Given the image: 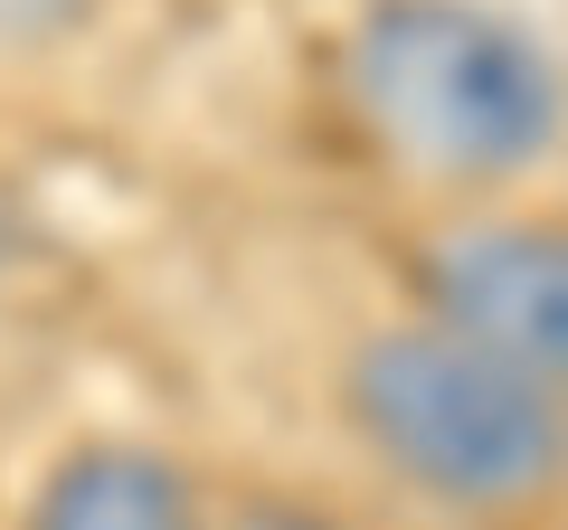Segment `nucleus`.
<instances>
[{"instance_id":"1","label":"nucleus","mask_w":568,"mask_h":530,"mask_svg":"<svg viewBox=\"0 0 568 530\" xmlns=\"http://www.w3.org/2000/svg\"><path fill=\"white\" fill-rule=\"evenodd\" d=\"M342 95L379 162L446 190H503L568 133L559 58L484 0H369L342 39Z\"/></svg>"},{"instance_id":"2","label":"nucleus","mask_w":568,"mask_h":530,"mask_svg":"<svg viewBox=\"0 0 568 530\" xmlns=\"http://www.w3.org/2000/svg\"><path fill=\"white\" fill-rule=\"evenodd\" d=\"M351 427L398 483L446 511H511L540 502L568 473V398L530 388L521 369L484 360L436 323L369 332L351 350Z\"/></svg>"},{"instance_id":"3","label":"nucleus","mask_w":568,"mask_h":530,"mask_svg":"<svg viewBox=\"0 0 568 530\" xmlns=\"http://www.w3.org/2000/svg\"><path fill=\"white\" fill-rule=\"evenodd\" d=\"M426 304H436V332L568 398V227L540 218L446 227L426 246Z\"/></svg>"},{"instance_id":"4","label":"nucleus","mask_w":568,"mask_h":530,"mask_svg":"<svg viewBox=\"0 0 568 530\" xmlns=\"http://www.w3.org/2000/svg\"><path fill=\"white\" fill-rule=\"evenodd\" d=\"M29 530H200L181 465L152 446H85L29 502Z\"/></svg>"},{"instance_id":"5","label":"nucleus","mask_w":568,"mask_h":530,"mask_svg":"<svg viewBox=\"0 0 568 530\" xmlns=\"http://www.w3.org/2000/svg\"><path fill=\"white\" fill-rule=\"evenodd\" d=\"M85 0H0V39H48V29H67Z\"/></svg>"},{"instance_id":"6","label":"nucleus","mask_w":568,"mask_h":530,"mask_svg":"<svg viewBox=\"0 0 568 530\" xmlns=\"http://www.w3.org/2000/svg\"><path fill=\"white\" fill-rule=\"evenodd\" d=\"M246 530H332V521H246Z\"/></svg>"}]
</instances>
